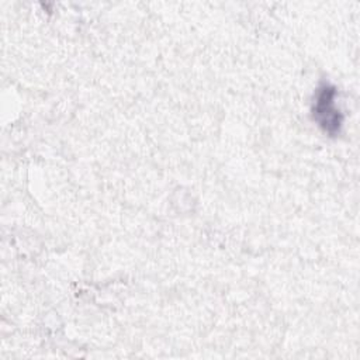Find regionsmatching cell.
<instances>
[{"mask_svg": "<svg viewBox=\"0 0 360 360\" xmlns=\"http://www.w3.org/2000/svg\"><path fill=\"white\" fill-rule=\"evenodd\" d=\"M314 117L318 120L319 125H322L325 131L333 134L339 129L342 118L335 107L333 87L323 84L321 89H318L316 100L314 104Z\"/></svg>", "mask_w": 360, "mask_h": 360, "instance_id": "6da1fadb", "label": "cell"}]
</instances>
